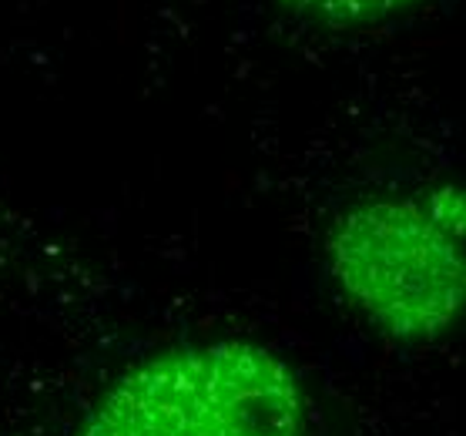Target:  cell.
<instances>
[{
	"label": "cell",
	"instance_id": "1",
	"mask_svg": "<svg viewBox=\"0 0 466 436\" xmlns=\"http://www.w3.org/2000/svg\"><path fill=\"white\" fill-rule=\"evenodd\" d=\"M466 198L453 181L352 205L329 225L326 269L382 336L433 342L466 296Z\"/></svg>",
	"mask_w": 466,
	"mask_h": 436
},
{
	"label": "cell",
	"instance_id": "2",
	"mask_svg": "<svg viewBox=\"0 0 466 436\" xmlns=\"http://www.w3.org/2000/svg\"><path fill=\"white\" fill-rule=\"evenodd\" d=\"M299 372L252 340L161 350L101 390L75 436H306Z\"/></svg>",
	"mask_w": 466,
	"mask_h": 436
},
{
	"label": "cell",
	"instance_id": "3",
	"mask_svg": "<svg viewBox=\"0 0 466 436\" xmlns=\"http://www.w3.org/2000/svg\"><path fill=\"white\" fill-rule=\"evenodd\" d=\"M279 4L306 21L329 24V27H352V24L386 21L420 0H279Z\"/></svg>",
	"mask_w": 466,
	"mask_h": 436
}]
</instances>
